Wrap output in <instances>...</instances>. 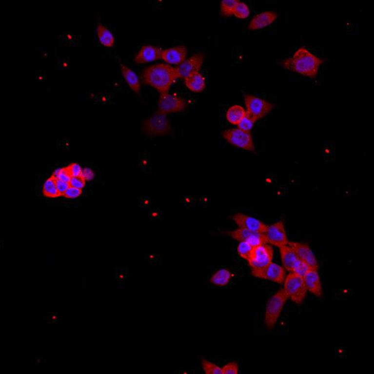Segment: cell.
<instances>
[{
  "label": "cell",
  "instance_id": "cell-23",
  "mask_svg": "<svg viewBox=\"0 0 374 374\" xmlns=\"http://www.w3.org/2000/svg\"><path fill=\"white\" fill-rule=\"evenodd\" d=\"M232 273L225 269L218 270L210 278V282L217 287H225L229 284L232 278Z\"/></svg>",
  "mask_w": 374,
  "mask_h": 374
},
{
  "label": "cell",
  "instance_id": "cell-1",
  "mask_svg": "<svg viewBox=\"0 0 374 374\" xmlns=\"http://www.w3.org/2000/svg\"><path fill=\"white\" fill-rule=\"evenodd\" d=\"M324 62V59L316 57L306 48L300 47L292 57L281 60L280 64L285 70L315 79Z\"/></svg>",
  "mask_w": 374,
  "mask_h": 374
},
{
  "label": "cell",
  "instance_id": "cell-12",
  "mask_svg": "<svg viewBox=\"0 0 374 374\" xmlns=\"http://www.w3.org/2000/svg\"><path fill=\"white\" fill-rule=\"evenodd\" d=\"M232 219L239 228H244L252 232L265 234L269 228L268 225L264 224L260 220L242 213L234 215Z\"/></svg>",
  "mask_w": 374,
  "mask_h": 374
},
{
  "label": "cell",
  "instance_id": "cell-36",
  "mask_svg": "<svg viewBox=\"0 0 374 374\" xmlns=\"http://www.w3.org/2000/svg\"><path fill=\"white\" fill-rule=\"evenodd\" d=\"M81 195H82L81 189H77V188L70 186L64 193V197L67 199H76V198L79 197Z\"/></svg>",
  "mask_w": 374,
  "mask_h": 374
},
{
  "label": "cell",
  "instance_id": "cell-29",
  "mask_svg": "<svg viewBox=\"0 0 374 374\" xmlns=\"http://www.w3.org/2000/svg\"><path fill=\"white\" fill-rule=\"evenodd\" d=\"M233 13H234V16L238 19H245L249 17V14H250V10L245 3L238 1V3L236 4Z\"/></svg>",
  "mask_w": 374,
  "mask_h": 374
},
{
  "label": "cell",
  "instance_id": "cell-5",
  "mask_svg": "<svg viewBox=\"0 0 374 374\" xmlns=\"http://www.w3.org/2000/svg\"><path fill=\"white\" fill-rule=\"evenodd\" d=\"M283 289L288 295V298L298 306L303 303L308 291L303 277L293 273H290L285 277Z\"/></svg>",
  "mask_w": 374,
  "mask_h": 374
},
{
  "label": "cell",
  "instance_id": "cell-2",
  "mask_svg": "<svg viewBox=\"0 0 374 374\" xmlns=\"http://www.w3.org/2000/svg\"><path fill=\"white\" fill-rule=\"evenodd\" d=\"M177 78V68L165 64L150 66L142 75L144 83L153 87L161 94H168Z\"/></svg>",
  "mask_w": 374,
  "mask_h": 374
},
{
  "label": "cell",
  "instance_id": "cell-17",
  "mask_svg": "<svg viewBox=\"0 0 374 374\" xmlns=\"http://www.w3.org/2000/svg\"><path fill=\"white\" fill-rule=\"evenodd\" d=\"M277 19L276 12L265 11L256 15L252 19L248 28L251 31L262 29L268 25H271Z\"/></svg>",
  "mask_w": 374,
  "mask_h": 374
},
{
  "label": "cell",
  "instance_id": "cell-14",
  "mask_svg": "<svg viewBox=\"0 0 374 374\" xmlns=\"http://www.w3.org/2000/svg\"><path fill=\"white\" fill-rule=\"evenodd\" d=\"M288 245L295 252L298 259L307 263L309 265L316 269V270H318L317 261L315 257V254L309 247V244L304 243L295 242V241H288Z\"/></svg>",
  "mask_w": 374,
  "mask_h": 374
},
{
  "label": "cell",
  "instance_id": "cell-37",
  "mask_svg": "<svg viewBox=\"0 0 374 374\" xmlns=\"http://www.w3.org/2000/svg\"><path fill=\"white\" fill-rule=\"evenodd\" d=\"M46 323L50 324V325H57L59 324V316L58 312L57 311H51L49 312L46 315Z\"/></svg>",
  "mask_w": 374,
  "mask_h": 374
},
{
  "label": "cell",
  "instance_id": "cell-9",
  "mask_svg": "<svg viewBox=\"0 0 374 374\" xmlns=\"http://www.w3.org/2000/svg\"><path fill=\"white\" fill-rule=\"evenodd\" d=\"M159 112L163 114H172L184 112L187 109V103L184 99L177 94H161L157 100Z\"/></svg>",
  "mask_w": 374,
  "mask_h": 374
},
{
  "label": "cell",
  "instance_id": "cell-20",
  "mask_svg": "<svg viewBox=\"0 0 374 374\" xmlns=\"http://www.w3.org/2000/svg\"><path fill=\"white\" fill-rule=\"evenodd\" d=\"M121 70L123 76L125 78L127 84H128L129 86L130 87L132 91L136 93V94H140V81H139V78H138L136 73L133 70H132L130 67L125 65V64H121Z\"/></svg>",
  "mask_w": 374,
  "mask_h": 374
},
{
  "label": "cell",
  "instance_id": "cell-21",
  "mask_svg": "<svg viewBox=\"0 0 374 374\" xmlns=\"http://www.w3.org/2000/svg\"><path fill=\"white\" fill-rule=\"evenodd\" d=\"M280 251L284 268L290 273H292L294 264L298 259V256L289 245L280 248Z\"/></svg>",
  "mask_w": 374,
  "mask_h": 374
},
{
  "label": "cell",
  "instance_id": "cell-11",
  "mask_svg": "<svg viewBox=\"0 0 374 374\" xmlns=\"http://www.w3.org/2000/svg\"><path fill=\"white\" fill-rule=\"evenodd\" d=\"M204 60H205V56L202 53L196 54L186 59L182 64L177 67L178 78L185 79L189 75L199 73Z\"/></svg>",
  "mask_w": 374,
  "mask_h": 374
},
{
  "label": "cell",
  "instance_id": "cell-42",
  "mask_svg": "<svg viewBox=\"0 0 374 374\" xmlns=\"http://www.w3.org/2000/svg\"><path fill=\"white\" fill-rule=\"evenodd\" d=\"M139 204H140L141 207H149L150 204V198L148 197H140L139 198Z\"/></svg>",
  "mask_w": 374,
  "mask_h": 374
},
{
  "label": "cell",
  "instance_id": "cell-6",
  "mask_svg": "<svg viewBox=\"0 0 374 374\" xmlns=\"http://www.w3.org/2000/svg\"><path fill=\"white\" fill-rule=\"evenodd\" d=\"M244 101L247 109L246 112L255 121L265 117L275 108L273 103L254 95L244 94Z\"/></svg>",
  "mask_w": 374,
  "mask_h": 374
},
{
  "label": "cell",
  "instance_id": "cell-38",
  "mask_svg": "<svg viewBox=\"0 0 374 374\" xmlns=\"http://www.w3.org/2000/svg\"><path fill=\"white\" fill-rule=\"evenodd\" d=\"M56 184L59 195V196H64L66 191L70 187V183L66 182V181L56 178Z\"/></svg>",
  "mask_w": 374,
  "mask_h": 374
},
{
  "label": "cell",
  "instance_id": "cell-22",
  "mask_svg": "<svg viewBox=\"0 0 374 374\" xmlns=\"http://www.w3.org/2000/svg\"><path fill=\"white\" fill-rule=\"evenodd\" d=\"M246 111L240 105H234L228 109L226 118L233 125H238L243 117L246 116Z\"/></svg>",
  "mask_w": 374,
  "mask_h": 374
},
{
  "label": "cell",
  "instance_id": "cell-4",
  "mask_svg": "<svg viewBox=\"0 0 374 374\" xmlns=\"http://www.w3.org/2000/svg\"><path fill=\"white\" fill-rule=\"evenodd\" d=\"M142 131L148 137L166 136L171 131V126L167 118V114L157 112L144 120L142 124Z\"/></svg>",
  "mask_w": 374,
  "mask_h": 374
},
{
  "label": "cell",
  "instance_id": "cell-28",
  "mask_svg": "<svg viewBox=\"0 0 374 374\" xmlns=\"http://www.w3.org/2000/svg\"><path fill=\"white\" fill-rule=\"evenodd\" d=\"M238 0H223L221 1L220 12L223 17H231L234 15V7L238 3Z\"/></svg>",
  "mask_w": 374,
  "mask_h": 374
},
{
  "label": "cell",
  "instance_id": "cell-13",
  "mask_svg": "<svg viewBox=\"0 0 374 374\" xmlns=\"http://www.w3.org/2000/svg\"><path fill=\"white\" fill-rule=\"evenodd\" d=\"M265 235L268 244L274 245L279 249L288 245L286 231L282 220L269 226Z\"/></svg>",
  "mask_w": 374,
  "mask_h": 374
},
{
  "label": "cell",
  "instance_id": "cell-43",
  "mask_svg": "<svg viewBox=\"0 0 374 374\" xmlns=\"http://www.w3.org/2000/svg\"><path fill=\"white\" fill-rule=\"evenodd\" d=\"M158 210H154L151 213V217H153V218H157V217H158Z\"/></svg>",
  "mask_w": 374,
  "mask_h": 374
},
{
  "label": "cell",
  "instance_id": "cell-7",
  "mask_svg": "<svg viewBox=\"0 0 374 374\" xmlns=\"http://www.w3.org/2000/svg\"><path fill=\"white\" fill-rule=\"evenodd\" d=\"M225 140L233 146L250 152H255L251 133L241 131L239 129H230L221 132Z\"/></svg>",
  "mask_w": 374,
  "mask_h": 374
},
{
  "label": "cell",
  "instance_id": "cell-16",
  "mask_svg": "<svg viewBox=\"0 0 374 374\" xmlns=\"http://www.w3.org/2000/svg\"><path fill=\"white\" fill-rule=\"evenodd\" d=\"M162 52L163 50L160 47L146 45L142 46L139 53L135 57V61L138 64H142L157 61L161 59Z\"/></svg>",
  "mask_w": 374,
  "mask_h": 374
},
{
  "label": "cell",
  "instance_id": "cell-31",
  "mask_svg": "<svg viewBox=\"0 0 374 374\" xmlns=\"http://www.w3.org/2000/svg\"><path fill=\"white\" fill-rule=\"evenodd\" d=\"M255 122L256 121L246 112V116L243 117L242 120L238 124V129L241 130V131L251 133V131H252Z\"/></svg>",
  "mask_w": 374,
  "mask_h": 374
},
{
  "label": "cell",
  "instance_id": "cell-10",
  "mask_svg": "<svg viewBox=\"0 0 374 374\" xmlns=\"http://www.w3.org/2000/svg\"><path fill=\"white\" fill-rule=\"evenodd\" d=\"M252 274L257 278L273 281L278 284H282L286 277L285 268L274 262L270 263L259 270H252Z\"/></svg>",
  "mask_w": 374,
  "mask_h": 374
},
{
  "label": "cell",
  "instance_id": "cell-40",
  "mask_svg": "<svg viewBox=\"0 0 374 374\" xmlns=\"http://www.w3.org/2000/svg\"><path fill=\"white\" fill-rule=\"evenodd\" d=\"M94 171L89 168H85L82 169L80 177L85 180V181H91L94 178Z\"/></svg>",
  "mask_w": 374,
  "mask_h": 374
},
{
  "label": "cell",
  "instance_id": "cell-39",
  "mask_svg": "<svg viewBox=\"0 0 374 374\" xmlns=\"http://www.w3.org/2000/svg\"><path fill=\"white\" fill-rule=\"evenodd\" d=\"M70 185L71 187L82 190L85 186V181L81 177H73L70 181Z\"/></svg>",
  "mask_w": 374,
  "mask_h": 374
},
{
  "label": "cell",
  "instance_id": "cell-25",
  "mask_svg": "<svg viewBox=\"0 0 374 374\" xmlns=\"http://www.w3.org/2000/svg\"><path fill=\"white\" fill-rule=\"evenodd\" d=\"M43 194L46 197L56 198L59 197L57 190L56 178L52 175L50 178L46 180L43 187Z\"/></svg>",
  "mask_w": 374,
  "mask_h": 374
},
{
  "label": "cell",
  "instance_id": "cell-8",
  "mask_svg": "<svg viewBox=\"0 0 374 374\" xmlns=\"http://www.w3.org/2000/svg\"><path fill=\"white\" fill-rule=\"evenodd\" d=\"M274 251L268 243L254 247L247 259L252 270H259L273 262Z\"/></svg>",
  "mask_w": 374,
  "mask_h": 374
},
{
  "label": "cell",
  "instance_id": "cell-24",
  "mask_svg": "<svg viewBox=\"0 0 374 374\" xmlns=\"http://www.w3.org/2000/svg\"><path fill=\"white\" fill-rule=\"evenodd\" d=\"M98 37L100 43L106 47H113L115 43V39L110 31L101 24H98L97 27Z\"/></svg>",
  "mask_w": 374,
  "mask_h": 374
},
{
  "label": "cell",
  "instance_id": "cell-41",
  "mask_svg": "<svg viewBox=\"0 0 374 374\" xmlns=\"http://www.w3.org/2000/svg\"><path fill=\"white\" fill-rule=\"evenodd\" d=\"M72 177H80L81 172H82V168L80 167L78 163H71L68 166Z\"/></svg>",
  "mask_w": 374,
  "mask_h": 374
},
{
  "label": "cell",
  "instance_id": "cell-30",
  "mask_svg": "<svg viewBox=\"0 0 374 374\" xmlns=\"http://www.w3.org/2000/svg\"><path fill=\"white\" fill-rule=\"evenodd\" d=\"M246 242L249 243L254 248L267 243V239L265 234L252 233V235L249 237Z\"/></svg>",
  "mask_w": 374,
  "mask_h": 374
},
{
  "label": "cell",
  "instance_id": "cell-34",
  "mask_svg": "<svg viewBox=\"0 0 374 374\" xmlns=\"http://www.w3.org/2000/svg\"><path fill=\"white\" fill-rule=\"evenodd\" d=\"M53 175L55 176V178H59V179L62 180V181L68 183H70V180L73 178L70 169H69L68 166L65 168H61V169H57V171L54 173Z\"/></svg>",
  "mask_w": 374,
  "mask_h": 374
},
{
  "label": "cell",
  "instance_id": "cell-33",
  "mask_svg": "<svg viewBox=\"0 0 374 374\" xmlns=\"http://www.w3.org/2000/svg\"><path fill=\"white\" fill-rule=\"evenodd\" d=\"M252 249H253V247L251 245H249V243L246 242V241H241L238 244L237 251H238V255H240L241 258L247 260L249 259V256H250L251 253H252Z\"/></svg>",
  "mask_w": 374,
  "mask_h": 374
},
{
  "label": "cell",
  "instance_id": "cell-19",
  "mask_svg": "<svg viewBox=\"0 0 374 374\" xmlns=\"http://www.w3.org/2000/svg\"><path fill=\"white\" fill-rule=\"evenodd\" d=\"M186 86L192 92L201 93L206 87L205 78L200 73H195L184 79Z\"/></svg>",
  "mask_w": 374,
  "mask_h": 374
},
{
  "label": "cell",
  "instance_id": "cell-18",
  "mask_svg": "<svg viewBox=\"0 0 374 374\" xmlns=\"http://www.w3.org/2000/svg\"><path fill=\"white\" fill-rule=\"evenodd\" d=\"M303 279L308 291L312 293L316 296H322V288H321V281H320L318 271L313 270V271L309 272L303 277Z\"/></svg>",
  "mask_w": 374,
  "mask_h": 374
},
{
  "label": "cell",
  "instance_id": "cell-27",
  "mask_svg": "<svg viewBox=\"0 0 374 374\" xmlns=\"http://www.w3.org/2000/svg\"><path fill=\"white\" fill-rule=\"evenodd\" d=\"M252 233L254 232L248 231V230L244 229V228H239L238 229L234 230V231L225 233V234L228 236L231 237L234 239L241 242V241H247L248 238L252 235Z\"/></svg>",
  "mask_w": 374,
  "mask_h": 374
},
{
  "label": "cell",
  "instance_id": "cell-15",
  "mask_svg": "<svg viewBox=\"0 0 374 374\" xmlns=\"http://www.w3.org/2000/svg\"><path fill=\"white\" fill-rule=\"evenodd\" d=\"M187 53V49L185 46H174L163 50L161 59L168 64L180 65L185 61Z\"/></svg>",
  "mask_w": 374,
  "mask_h": 374
},
{
  "label": "cell",
  "instance_id": "cell-35",
  "mask_svg": "<svg viewBox=\"0 0 374 374\" xmlns=\"http://www.w3.org/2000/svg\"><path fill=\"white\" fill-rule=\"evenodd\" d=\"M221 369L223 374H238V364L236 362H231L227 363Z\"/></svg>",
  "mask_w": 374,
  "mask_h": 374
},
{
  "label": "cell",
  "instance_id": "cell-32",
  "mask_svg": "<svg viewBox=\"0 0 374 374\" xmlns=\"http://www.w3.org/2000/svg\"><path fill=\"white\" fill-rule=\"evenodd\" d=\"M202 366L206 374H223L222 369L219 366L208 360H202Z\"/></svg>",
  "mask_w": 374,
  "mask_h": 374
},
{
  "label": "cell",
  "instance_id": "cell-3",
  "mask_svg": "<svg viewBox=\"0 0 374 374\" xmlns=\"http://www.w3.org/2000/svg\"><path fill=\"white\" fill-rule=\"evenodd\" d=\"M288 299V295L285 290L281 288L267 301L264 315V324L268 330L274 329Z\"/></svg>",
  "mask_w": 374,
  "mask_h": 374
},
{
  "label": "cell",
  "instance_id": "cell-26",
  "mask_svg": "<svg viewBox=\"0 0 374 374\" xmlns=\"http://www.w3.org/2000/svg\"><path fill=\"white\" fill-rule=\"evenodd\" d=\"M313 270L318 271V270L314 268L312 266L309 265L307 263L300 260V259L298 258L296 262L294 264L292 273L297 275V276H300V277H303L308 273H309V272L311 271H313Z\"/></svg>",
  "mask_w": 374,
  "mask_h": 374
}]
</instances>
